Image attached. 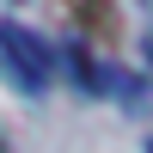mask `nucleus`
<instances>
[{"mask_svg":"<svg viewBox=\"0 0 153 153\" xmlns=\"http://www.w3.org/2000/svg\"><path fill=\"white\" fill-rule=\"evenodd\" d=\"M0 61L12 68V80H19V92H43L49 80H55V49L43 43V37L31 31V25H12L0 19Z\"/></svg>","mask_w":153,"mask_h":153,"instance_id":"1","label":"nucleus"}]
</instances>
